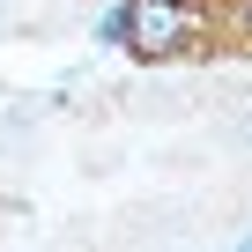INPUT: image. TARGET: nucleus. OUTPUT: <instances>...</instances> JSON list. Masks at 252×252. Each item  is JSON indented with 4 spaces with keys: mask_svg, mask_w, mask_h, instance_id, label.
<instances>
[{
    "mask_svg": "<svg viewBox=\"0 0 252 252\" xmlns=\"http://www.w3.org/2000/svg\"><path fill=\"white\" fill-rule=\"evenodd\" d=\"M23 222H30V215H23V208H0V245H15V237H30V230H23Z\"/></svg>",
    "mask_w": 252,
    "mask_h": 252,
    "instance_id": "nucleus-2",
    "label": "nucleus"
},
{
    "mask_svg": "<svg viewBox=\"0 0 252 252\" xmlns=\"http://www.w3.org/2000/svg\"><path fill=\"white\" fill-rule=\"evenodd\" d=\"M126 45L141 60H178L193 45H208V8L200 0H126Z\"/></svg>",
    "mask_w": 252,
    "mask_h": 252,
    "instance_id": "nucleus-1",
    "label": "nucleus"
}]
</instances>
